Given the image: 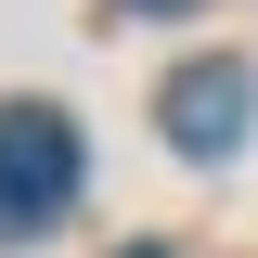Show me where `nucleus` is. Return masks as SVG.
<instances>
[{"mask_svg": "<svg viewBox=\"0 0 258 258\" xmlns=\"http://www.w3.org/2000/svg\"><path fill=\"white\" fill-rule=\"evenodd\" d=\"M155 116H168V142H181V155H207V168H220L232 142L258 129V78H245L232 52H207V64H181V78H168V103H155Z\"/></svg>", "mask_w": 258, "mask_h": 258, "instance_id": "2", "label": "nucleus"}, {"mask_svg": "<svg viewBox=\"0 0 258 258\" xmlns=\"http://www.w3.org/2000/svg\"><path fill=\"white\" fill-rule=\"evenodd\" d=\"M64 207H78V116L0 103V232H52Z\"/></svg>", "mask_w": 258, "mask_h": 258, "instance_id": "1", "label": "nucleus"}, {"mask_svg": "<svg viewBox=\"0 0 258 258\" xmlns=\"http://www.w3.org/2000/svg\"><path fill=\"white\" fill-rule=\"evenodd\" d=\"M129 13H194V0H129Z\"/></svg>", "mask_w": 258, "mask_h": 258, "instance_id": "3", "label": "nucleus"}, {"mask_svg": "<svg viewBox=\"0 0 258 258\" xmlns=\"http://www.w3.org/2000/svg\"><path fill=\"white\" fill-rule=\"evenodd\" d=\"M129 258H181V245H129Z\"/></svg>", "mask_w": 258, "mask_h": 258, "instance_id": "4", "label": "nucleus"}]
</instances>
